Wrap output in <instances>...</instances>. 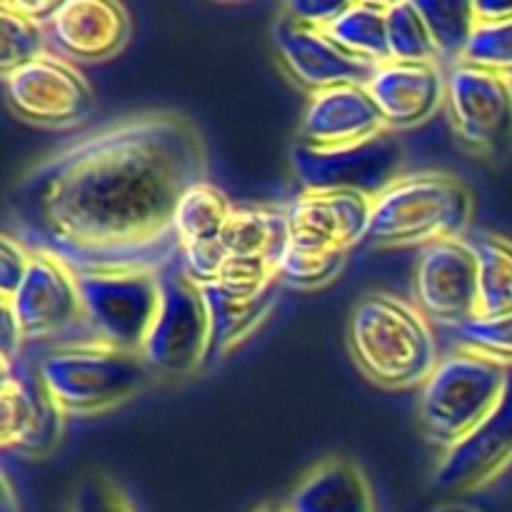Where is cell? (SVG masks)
I'll return each mask as SVG.
<instances>
[{"label":"cell","instance_id":"6da1fadb","mask_svg":"<svg viewBox=\"0 0 512 512\" xmlns=\"http://www.w3.org/2000/svg\"><path fill=\"white\" fill-rule=\"evenodd\" d=\"M203 135L170 110L83 135L23 178L18 208L38 250L73 270L153 268L178 260L173 213L205 180Z\"/></svg>","mask_w":512,"mask_h":512},{"label":"cell","instance_id":"7a4b0ae2","mask_svg":"<svg viewBox=\"0 0 512 512\" xmlns=\"http://www.w3.org/2000/svg\"><path fill=\"white\" fill-rule=\"evenodd\" d=\"M348 345L355 365L385 388L423 385L440 360L428 318L390 293H368L355 303Z\"/></svg>","mask_w":512,"mask_h":512},{"label":"cell","instance_id":"3957f363","mask_svg":"<svg viewBox=\"0 0 512 512\" xmlns=\"http://www.w3.org/2000/svg\"><path fill=\"white\" fill-rule=\"evenodd\" d=\"M473 210V193L455 175L438 170L400 175L373 198L368 240L378 248H410L463 238Z\"/></svg>","mask_w":512,"mask_h":512},{"label":"cell","instance_id":"277c9868","mask_svg":"<svg viewBox=\"0 0 512 512\" xmlns=\"http://www.w3.org/2000/svg\"><path fill=\"white\" fill-rule=\"evenodd\" d=\"M510 368L478 350L460 348L438 360L420 385L418 420L425 438L450 448L483 418L508 390Z\"/></svg>","mask_w":512,"mask_h":512},{"label":"cell","instance_id":"5b68a950","mask_svg":"<svg viewBox=\"0 0 512 512\" xmlns=\"http://www.w3.org/2000/svg\"><path fill=\"white\" fill-rule=\"evenodd\" d=\"M38 378L63 415H95L140 393L153 373L138 353L90 338L45 355Z\"/></svg>","mask_w":512,"mask_h":512},{"label":"cell","instance_id":"8992f818","mask_svg":"<svg viewBox=\"0 0 512 512\" xmlns=\"http://www.w3.org/2000/svg\"><path fill=\"white\" fill-rule=\"evenodd\" d=\"M83 325L90 338L110 348L138 353L160 303V270H75Z\"/></svg>","mask_w":512,"mask_h":512},{"label":"cell","instance_id":"52a82bcc","mask_svg":"<svg viewBox=\"0 0 512 512\" xmlns=\"http://www.w3.org/2000/svg\"><path fill=\"white\" fill-rule=\"evenodd\" d=\"M153 378H185L210 358V315L203 288L180 260L160 268V303L140 348Z\"/></svg>","mask_w":512,"mask_h":512},{"label":"cell","instance_id":"ba28073f","mask_svg":"<svg viewBox=\"0 0 512 512\" xmlns=\"http://www.w3.org/2000/svg\"><path fill=\"white\" fill-rule=\"evenodd\" d=\"M295 178L303 190L315 193H360L378 198L388 185L400 178L403 168V145L393 133L378 138L358 140V143L318 145L295 143L290 150Z\"/></svg>","mask_w":512,"mask_h":512},{"label":"cell","instance_id":"9c48e42d","mask_svg":"<svg viewBox=\"0 0 512 512\" xmlns=\"http://www.w3.org/2000/svg\"><path fill=\"white\" fill-rule=\"evenodd\" d=\"M450 123L465 148L500 155L512 143V80L493 70L458 63L445 73Z\"/></svg>","mask_w":512,"mask_h":512},{"label":"cell","instance_id":"30bf717a","mask_svg":"<svg viewBox=\"0 0 512 512\" xmlns=\"http://www.w3.org/2000/svg\"><path fill=\"white\" fill-rule=\"evenodd\" d=\"M415 308L428 323L460 325L478 318V255L468 238L425 245L413 280Z\"/></svg>","mask_w":512,"mask_h":512},{"label":"cell","instance_id":"8fae6325","mask_svg":"<svg viewBox=\"0 0 512 512\" xmlns=\"http://www.w3.org/2000/svg\"><path fill=\"white\" fill-rule=\"evenodd\" d=\"M8 103L20 118L68 128L93 110V88L70 60L43 53L5 80Z\"/></svg>","mask_w":512,"mask_h":512},{"label":"cell","instance_id":"7c38bea8","mask_svg":"<svg viewBox=\"0 0 512 512\" xmlns=\"http://www.w3.org/2000/svg\"><path fill=\"white\" fill-rule=\"evenodd\" d=\"M373 198L303 190L285 208V245L305 253H345L368 240Z\"/></svg>","mask_w":512,"mask_h":512},{"label":"cell","instance_id":"4fadbf2b","mask_svg":"<svg viewBox=\"0 0 512 512\" xmlns=\"http://www.w3.org/2000/svg\"><path fill=\"white\" fill-rule=\"evenodd\" d=\"M25 340H40L83 323L75 270L48 250L30 253L28 270L10 298Z\"/></svg>","mask_w":512,"mask_h":512},{"label":"cell","instance_id":"5bb4252c","mask_svg":"<svg viewBox=\"0 0 512 512\" xmlns=\"http://www.w3.org/2000/svg\"><path fill=\"white\" fill-rule=\"evenodd\" d=\"M275 48L290 78L313 95L338 85H368L378 68L335 43L325 28L298 23L288 15L275 25Z\"/></svg>","mask_w":512,"mask_h":512},{"label":"cell","instance_id":"9a60e30c","mask_svg":"<svg viewBox=\"0 0 512 512\" xmlns=\"http://www.w3.org/2000/svg\"><path fill=\"white\" fill-rule=\"evenodd\" d=\"M512 463V370L508 390L488 418L445 448L433 483L443 493H470L498 478Z\"/></svg>","mask_w":512,"mask_h":512},{"label":"cell","instance_id":"2e32d148","mask_svg":"<svg viewBox=\"0 0 512 512\" xmlns=\"http://www.w3.org/2000/svg\"><path fill=\"white\" fill-rule=\"evenodd\" d=\"M368 93L378 105L388 130L423 125L445 103V70L440 63H383L368 80Z\"/></svg>","mask_w":512,"mask_h":512},{"label":"cell","instance_id":"e0dca14e","mask_svg":"<svg viewBox=\"0 0 512 512\" xmlns=\"http://www.w3.org/2000/svg\"><path fill=\"white\" fill-rule=\"evenodd\" d=\"M55 48L73 60L100 63L125 48L130 38V15L110 0H65L48 20Z\"/></svg>","mask_w":512,"mask_h":512},{"label":"cell","instance_id":"ac0fdd59","mask_svg":"<svg viewBox=\"0 0 512 512\" xmlns=\"http://www.w3.org/2000/svg\"><path fill=\"white\" fill-rule=\"evenodd\" d=\"M388 133L378 105L365 85H338L310 95V103L300 120L298 140L305 145L358 143Z\"/></svg>","mask_w":512,"mask_h":512},{"label":"cell","instance_id":"d6986e66","mask_svg":"<svg viewBox=\"0 0 512 512\" xmlns=\"http://www.w3.org/2000/svg\"><path fill=\"white\" fill-rule=\"evenodd\" d=\"M288 512H375V498L363 470L348 458L315 465L290 495Z\"/></svg>","mask_w":512,"mask_h":512},{"label":"cell","instance_id":"ffe728a7","mask_svg":"<svg viewBox=\"0 0 512 512\" xmlns=\"http://www.w3.org/2000/svg\"><path fill=\"white\" fill-rule=\"evenodd\" d=\"M203 288L205 305H208L210 315V358H223L230 350L238 348L248 335H253V330H258V325L263 323L270 315V310L275 308V300H278V288L268 290L265 295L255 300H235L225 298L218 290H213L210 285H200Z\"/></svg>","mask_w":512,"mask_h":512},{"label":"cell","instance_id":"44dd1931","mask_svg":"<svg viewBox=\"0 0 512 512\" xmlns=\"http://www.w3.org/2000/svg\"><path fill=\"white\" fill-rule=\"evenodd\" d=\"M233 208L235 205L230 203L228 195L208 180H200L185 190L173 213V235L178 240V250L220 243Z\"/></svg>","mask_w":512,"mask_h":512},{"label":"cell","instance_id":"7402d4cb","mask_svg":"<svg viewBox=\"0 0 512 512\" xmlns=\"http://www.w3.org/2000/svg\"><path fill=\"white\" fill-rule=\"evenodd\" d=\"M285 245V210L238 208L230 213L220 235V248L228 258L275 260Z\"/></svg>","mask_w":512,"mask_h":512},{"label":"cell","instance_id":"603a6c76","mask_svg":"<svg viewBox=\"0 0 512 512\" xmlns=\"http://www.w3.org/2000/svg\"><path fill=\"white\" fill-rule=\"evenodd\" d=\"M388 3L360 0L348 3L328 25V35L358 58L373 65L390 63L388 53Z\"/></svg>","mask_w":512,"mask_h":512},{"label":"cell","instance_id":"cb8c5ba5","mask_svg":"<svg viewBox=\"0 0 512 512\" xmlns=\"http://www.w3.org/2000/svg\"><path fill=\"white\" fill-rule=\"evenodd\" d=\"M470 243L478 255V318L512 313V240L483 233Z\"/></svg>","mask_w":512,"mask_h":512},{"label":"cell","instance_id":"d4e9b609","mask_svg":"<svg viewBox=\"0 0 512 512\" xmlns=\"http://www.w3.org/2000/svg\"><path fill=\"white\" fill-rule=\"evenodd\" d=\"M388 53L393 63H440L428 20L413 0L388 3Z\"/></svg>","mask_w":512,"mask_h":512},{"label":"cell","instance_id":"484cf974","mask_svg":"<svg viewBox=\"0 0 512 512\" xmlns=\"http://www.w3.org/2000/svg\"><path fill=\"white\" fill-rule=\"evenodd\" d=\"M43 25L20 13L13 3H0V75L5 80L45 53Z\"/></svg>","mask_w":512,"mask_h":512},{"label":"cell","instance_id":"4316f807","mask_svg":"<svg viewBox=\"0 0 512 512\" xmlns=\"http://www.w3.org/2000/svg\"><path fill=\"white\" fill-rule=\"evenodd\" d=\"M420 13L428 20V28L433 33L435 45H438L440 60H450L458 65L463 60L465 45H468L470 33L475 23L473 3H418Z\"/></svg>","mask_w":512,"mask_h":512},{"label":"cell","instance_id":"83f0119b","mask_svg":"<svg viewBox=\"0 0 512 512\" xmlns=\"http://www.w3.org/2000/svg\"><path fill=\"white\" fill-rule=\"evenodd\" d=\"M345 253H305L290 245L275 258V273H278L280 285H290L295 290H315L333 283L345 268Z\"/></svg>","mask_w":512,"mask_h":512},{"label":"cell","instance_id":"f1b7e54d","mask_svg":"<svg viewBox=\"0 0 512 512\" xmlns=\"http://www.w3.org/2000/svg\"><path fill=\"white\" fill-rule=\"evenodd\" d=\"M460 63L478 65L512 80V15L500 20H478Z\"/></svg>","mask_w":512,"mask_h":512},{"label":"cell","instance_id":"f546056e","mask_svg":"<svg viewBox=\"0 0 512 512\" xmlns=\"http://www.w3.org/2000/svg\"><path fill=\"white\" fill-rule=\"evenodd\" d=\"M225 298L255 300L268 290L278 288L280 280L275 273V260L270 258H228L220 268L218 278L208 283Z\"/></svg>","mask_w":512,"mask_h":512},{"label":"cell","instance_id":"4dcf8cb0","mask_svg":"<svg viewBox=\"0 0 512 512\" xmlns=\"http://www.w3.org/2000/svg\"><path fill=\"white\" fill-rule=\"evenodd\" d=\"M38 388L40 378L33 383L15 378L10 388L0 393V445L18 448L28 438L38 413Z\"/></svg>","mask_w":512,"mask_h":512},{"label":"cell","instance_id":"1f68e13d","mask_svg":"<svg viewBox=\"0 0 512 512\" xmlns=\"http://www.w3.org/2000/svg\"><path fill=\"white\" fill-rule=\"evenodd\" d=\"M455 335L463 340V348L478 350L500 363H512V313L500 318H475L455 328Z\"/></svg>","mask_w":512,"mask_h":512},{"label":"cell","instance_id":"d6a6232c","mask_svg":"<svg viewBox=\"0 0 512 512\" xmlns=\"http://www.w3.org/2000/svg\"><path fill=\"white\" fill-rule=\"evenodd\" d=\"M68 512H138L128 495L100 473L83 475L73 488Z\"/></svg>","mask_w":512,"mask_h":512},{"label":"cell","instance_id":"836d02e7","mask_svg":"<svg viewBox=\"0 0 512 512\" xmlns=\"http://www.w3.org/2000/svg\"><path fill=\"white\" fill-rule=\"evenodd\" d=\"M30 253L18 243L0 233V298L10 300L28 270Z\"/></svg>","mask_w":512,"mask_h":512},{"label":"cell","instance_id":"e575fe53","mask_svg":"<svg viewBox=\"0 0 512 512\" xmlns=\"http://www.w3.org/2000/svg\"><path fill=\"white\" fill-rule=\"evenodd\" d=\"M343 0H328V3H290L285 5V15L298 23L313 25V28H328L335 18L345 10Z\"/></svg>","mask_w":512,"mask_h":512},{"label":"cell","instance_id":"d590c367","mask_svg":"<svg viewBox=\"0 0 512 512\" xmlns=\"http://www.w3.org/2000/svg\"><path fill=\"white\" fill-rule=\"evenodd\" d=\"M23 340V330L15 318L13 303L0 298V363H13Z\"/></svg>","mask_w":512,"mask_h":512},{"label":"cell","instance_id":"8d00e7d4","mask_svg":"<svg viewBox=\"0 0 512 512\" xmlns=\"http://www.w3.org/2000/svg\"><path fill=\"white\" fill-rule=\"evenodd\" d=\"M0 512H18V505H15L13 490H10L8 480L0 475Z\"/></svg>","mask_w":512,"mask_h":512},{"label":"cell","instance_id":"74e56055","mask_svg":"<svg viewBox=\"0 0 512 512\" xmlns=\"http://www.w3.org/2000/svg\"><path fill=\"white\" fill-rule=\"evenodd\" d=\"M15 380V375L10 373V365L8 363H0V393H3L5 388H10V383Z\"/></svg>","mask_w":512,"mask_h":512},{"label":"cell","instance_id":"f35d334b","mask_svg":"<svg viewBox=\"0 0 512 512\" xmlns=\"http://www.w3.org/2000/svg\"><path fill=\"white\" fill-rule=\"evenodd\" d=\"M430 512H473V510L463 508V505L448 503V505H440V508H435V510H430Z\"/></svg>","mask_w":512,"mask_h":512},{"label":"cell","instance_id":"ab89813d","mask_svg":"<svg viewBox=\"0 0 512 512\" xmlns=\"http://www.w3.org/2000/svg\"><path fill=\"white\" fill-rule=\"evenodd\" d=\"M255 512H288V510H285L283 505H263V508L255 510Z\"/></svg>","mask_w":512,"mask_h":512}]
</instances>
